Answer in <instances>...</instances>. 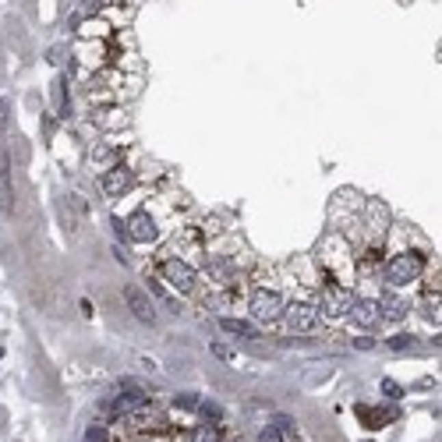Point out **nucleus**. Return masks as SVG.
I'll return each mask as SVG.
<instances>
[{
    "label": "nucleus",
    "instance_id": "1",
    "mask_svg": "<svg viewBox=\"0 0 442 442\" xmlns=\"http://www.w3.org/2000/svg\"><path fill=\"white\" fill-rule=\"evenodd\" d=\"M421 272H425V255H417V251H400V255H393L389 265H386V280L393 287H407L421 276Z\"/></svg>",
    "mask_w": 442,
    "mask_h": 442
},
{
    "label": "nucleus",
    "instance_id": "2",
    "mask_svg": "<svg viewBox=\"0 0 442 442\" xmlns=\"http://www.w3.org/2000/svg\"><path fill=\"white\" fill-rule=\"evenodd\" d=\"M283 298L276 290H255L251 294V301H248V311H251V319L255 322H276L280 315H283Z\"/></svg>",
    "mask_w": 442,
    "mask_h": 442
},
{
    "label": "nucleus",
    "instance_id": "3",
    "mask_svg": "<svg viewBox=\"0 0 442 442\" xmlns=\"http://www.w3.org/2000/svg\"><path fill=\"white\" fill-rule=\"evenodd\" d=\"M159 272H163V280L170 283L174 290H181V294L195 290V283H198V272L187 265V262H181V259H166V262L159 265Z\"/></svg>",
    "mask_w": 442,
    "mask_h": 442
},
{
    "label": "nucleus",
    "instance_id": "4",
    "mask_svg": "<svg viewBox=\"0 0 442 442\" xmlns=\"http://www.w3.org/2000/svg\"><path fill=\"white\" fill-rule=\"evenodd\" d=\"M350 301H354V298H350V290L329 276V280H326V287H322V311L329 315V319H340V315H347Z\"/></svg>",
    "mask_w": 442,
    "mask_h": 442
},
{
    "label": "nucleus",
    "instance_id": "5",
    "mask_svg": "<svg viewBox=\"0 0 442 442\" xmlns=\"http://www.w3.org/2000/svg\"><path fill=\"white\" fill-rule=\"evenodd\" d=\"M131 184H135V174H131L124 163H114L110 170H103V177H99V187H103V195H107V198L124 195Z\"/></svg>",
    "mask_w": 442,
    "mask_h": 442
},
{
    "label": "nucleus",
    "instance_id": "6",
    "mask_svg": "<svg viewBox=\"0 0 442 442\" xmlns=\"http://www.w3.org/2000/svg\"><path fill=\"white\" fill-rule=\"evenodd\" d=\"M283 319H287V329L290 333H311L315 326H319V308H311V304H290V308H283Z\"/></svg>",
    "mask_w": 442,
    "mask_h": 442
},
{
    "label": "nucleus",
    "instance_id": "7",
    "mask_svg": "<svg viewBox=\"0 0 442 442\" xmlns=\"http://www.w3.org/2000/svg\"><path fill=\"white\" fill-rule=\"evenodd\" d=\"M347 315H350V322H354L357 329H372V326H378V322H382V319H378V301H372V298L350 301Z\"/></svg>",
    "mask_w": 442,
    "mask_h": 442
},
{
    "label": "nucleus",
    "instance_id": "8",
    "mask_svg": "<svg viewBox=\"0 0 442 442\" xmlns=\"http://www.w3.org/2000/svg\"><path fill=\"white\" fill-rule=\"evenodd\" d=\"M0 213H14V181H11V159L8 153H0Z\"/></svg>",
    "mask_w": 442,
    "mask_h": 442
},
{
    "label": "nucleus",
    "instance_id": "9",
    "mask_svg": "<svg viewBox=\"0 0 442 442\" xmlns=\"http://www.w3.org/2000/svg\"><path fill=\"white\" fill-rule=\"evenodd\" d=\"M124 301H128V308L135 311V319H138V322H145V326H153V322H156L153 301L145 298V290H138V287H128V290H124Z\"/></svg>",
    "mask_w": 442,
    "mask_h": 442
},
{
    "label": "nucleus",
    "instance_id": "10",
    "mask_svg": "<svg viewBox=\"0 0 442 442\" xmlns=\"http://www.w3.org/2000/svg\"><path fill=\"white\" fill-rule=\"evenodd\" d=\"M124 230H128V237H131V241H138V244L156 241V223H153V216H149V213H135Z\"/></svg>",
    "mask_w": 442,
    "mask_h": 442
},
{
    "label": "nucleus",
    "instance_id": "11",
    "mask_svg": "<svg viewBox=\"0 0 442 442\" xmlns=\"http://www.w3.org/2000/svg\"><path fill=\"white\" fill-rule=\"evenodd\" d=\"M220 329L230 336H241V340H259V329L251 322H241V319H220Z\"/></svg>",
    "mask_w": 442,
    "mask_h": 442
},
{
    "label": "nucleus",
    "instance_id": "12",
    "mask_svg": "<svg viewBox=\"0 0 442 442\" xmlns=\"http://www.w3.org/2000/svg\"><path fill=\"white\" fill-rule=\"evenodd\" d=\"M192 442H223V425L220 421H205L192 432Z\"/></svg>",
    "mask_w": 442,
    "mask_h": 442
},
{
    "label": "nucleus",
    "instance_id": "13",
    "mask_svg": "<svg viewBox=\"0 0 442 442\" xmlns=\"http://www.w3.org/2000/svg\"><path fill=\"white\" fill-rule=\"evenodd\" d=\"M404 315H407V304L404 301H396V298H382V301H378V319L396 322V319H404Z\"/></svg>",
    "mask_w": 442,
    "mask_h": 442
},
{
    "label": "nucleus",
    "instance_id": "14",
    "mask_svg": "<svg viewBox=\"0 0 442 442\" xmlns=\"http://www.w3.org/2000/svg\"><path fill=\"white\" fill-rule=\"evenodd\" d=\"M357 417H361L365 421V428H382V421H389L393 417V411H368L365 404H357Z\"/></svg>",
    "mask_w": 442,
    "mask_h": 442
},
{
    "label": "nucleus",
    "instance_id": "15",
    "mask_svg": "<svg viewBox=\"0 0 442 442\" xmlns=\"http://www.w3.org/2000/svg\"><path fill=\"white\" fill-rule=\"evenodd\" d=\"M389 350H417V336H411V333H396V336H389Z\"/></svg>",
    "mask_w": 442,
    "mask_h": 442
},
{
    "label": "nucleus",
    "instance_id": "16",
    "mask_svg": "<svg viewBox=\"0 0 442 442\" xmlns=\"http://www.w3.org/2000/svg\"><path fill=\"white\" fill-rule=\"evenodd\" d=\"M53 103H57V114L68 117V96H64V81H53Z\"/></svg>",
    "mask_w": 442,
    "mask_h": 442
},
{
    "label": "nucleus",
    "instance_id": "17",
    "mask_svg": "<svg viewBox=\"0 0 442 442\" xmlns=\"http://www.w3.org/2000/svg\"><path fill=\"white\" fill-rule=\"evenodd\" d=\"M110 163H114V149H107V145L92 149V166H107V170H110Z\"/></svg>",
    "mask_w": 442,
    "mask_h": 442
},
{
    "label": "nucleus",
    "instance_id": "18",
    "mask_svg": "<svg viewBox=\"0 0 442 442\" xmlns=\"http://www.w3.org/2000/svg\"><path fill=\"white\" fill-rule=\"evenodd\" d=\"M8 120H11V99H0V142L8 135Z\"/></svg>",
    "mask_w": 442,
    "mask_h": 442
},
{
    "label": "nucleus",
    "instance_id": "19",
    "mask_svg": "<svg viewBox=\"0 0 442 442\" xmlns=\"http://www.w3.org/2000/svg\"><path fill=\"white\" fill-rule=\"evenodd\" d=\"M259 442H283V432H280L276 425H265V428L259 432Z\"/></svg>",
    "mask_w": 442,
    "mask_h": 442
},
{
    "label": "nucleus",
    "instance_id": "20",
    "mask_svg": "<svg viewBox=\"0 0 442 442\" xmlns=\"http://www.w3.org/2000/svg\"><path fill=\"white\" fill-rule=\"evenodd\" d=\"M181 407H184V411H195V407H198V393H181V396H177V411H181Z\"/></svg>",
    "mask_w": 442,
    "mask_h": 442
},
{
    "label": "nucleus",
    "instance_id": "21",
    "mask_svg": "<svg viewBox=\"0 0 442 442\" xmlns=\"http://www.w3.org/2000/svg\"><path fill=\"white\" fill-rule=\"evenodd\" d=\"M198 411L205 414V421H223V411H220V404H198Z\"/></svg>",
    "mask_w": 442,
    "mask_h": 442
},
{
    "label": "nucleus",
    "instance_id": "22",
    "mask_svg": "<svg viewBox=\"0 0 442 442\" xmlns=\"http://www.w3.org/2000/svg\"><path fill=\"white\" fill-rule=\"evenodd\" d=\"M86 442H110V435H107V428H103V425H92L86 432Z\"/></svg>",
    "mask_w": 442,
    "mask_h": 442
},
{
    "label": "nucleus",
    "instance_id": "23",
    "mask_svg": "<svg viewBox=\"0 0 442 442\" xmlns=\"http://www.w3.org/2000/svg\"><path fill=\"white\" fill-rule=\"evenodd\" d=\"M382 393H386L389 400H400V396H404V389H400V386L393 382V378H382Z\"/></svg>",
    "mask_w": 442,
    "mask_h": 442
},
{
    "label": "nucleus",
    "instance_id": "24",
    "mask_svg": "<svg viewBox=\"0 0 442 442\" xmlns=\"http://www.w3.org/2000/svg\"><path fill=\"white\" fill-rule=\"evenodd\" d=\"M213 354L220 357V361H234V357H237V354H234V350H230L226 343H213Z\"/></svg>",
    "mask_w": 442,
    "mask_h": 442
},
{
    "label": "nucleus",
    "instance_id": "25",
    "mask_svg": "<svg viewBox=\"0 0 442 442\" xmlns=\"http://www.w3.org/2000/svg\"><path fill=\"white\" fill-rule=\"evenodd\" d=\"M149 290L156 294V298H159V301H166V304H174V301H170V294H166V290H163V283H159V280H149Z\"/></svg>",
    "mask_w": 442,
    "mask_h": 442
},
{
    "label": "nucleus",
    "instance_id": "26",
    "mask_svg": "<svg viewBox=\"0 0 442 442\" xmlns=\"http://www.w3.org/2000/svg\"><path fill=\"white\" fill-rule=\"evenodd\" d=\"M357 347H361V350H372V340H368V336H357V340H354Z\"/></svg>",
    "mask_w": 442,
    "mask_h": 442
},
{
    "label": "nucleus",
    "instance_id": "27",
    "mask_svg": "<svg viewBox=\"0 0 442 442\" xmlns=\"http://www.w3.org/2000/svg\"><path fill=\"white\" fill-rule=\"evenodd\" d=\"M230 442H244V439H230Z\"/></svg>",
    "mask_w": 442,
    "mask_h": 442
},
{
    "label": "nucleus",
    "instance_id": "28",
    "mask_svg": "<svg viewBox=\"0 0 442 442\" xmlns=\"http://www.w3.org/2000/svg\"><path fill=\"white\" fill-rule=\"evenodd\" d=\"M0 357H4V347H0Z\"/></svg>",
    "mask_w": 442,
    "mask_h": 442
}]
</instances>
